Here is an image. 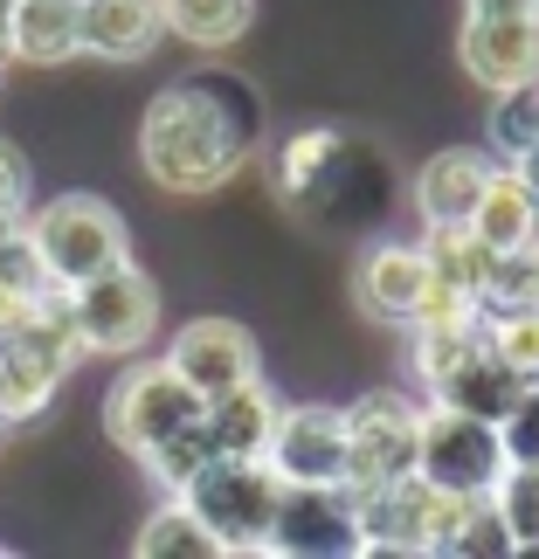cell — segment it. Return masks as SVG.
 Here are the masks:
<instances>
[{
    "label": "cell",
    "mask_w": 539,
    "mask_h": 559,
    "mask_svg": "<svg viewBox=\"0 0 539 559\" xmlns=\"http://www.w3.org/2000/svg\"><path fill=\"white\" fill-rule=\"evenodd\" d=\"M491 255H499V249H484V235L470 228V222H429L422 228V263H429V276L449 284V290H464L470 305H478V290H484Z\"/></svg>",
    "instance_id": "21"
},
{
    "label": "cell",
    "mask_w": 539,
    "mask_h": 559,
    "mask_svg": "<svg viewBox=\"0 0 539 559\" xmlns=\"http://www.w3.org/2000/svg\"><path fill=\"white\" fill-rule=\"evenodd\" d=\"M166 367H174L201 401H214V394H229V386L256 380V338L235 325V318H194V325L174 332Z\"/></svg>",
    "instance_id": "12"
},
{
    "label": "cell",
    "mask_w": 539,
    "mask_h": 559,
    "mask_svg": "<svg viewBox=\"0 0 539 559\" xmlns=\"http://www.w3.org/2000/svg\"><path fill=\"white\" fill-rule=\"evenodd\" d=\"M505 469V442H499V421L484 415H464V407H422V449H415V477H429L436 490H478L491 498Z\"/></svg>",
    "instance_id": "7"
},
{
    "label": "cell",
    "mask_w": 539,
    "mask_h": 559,
    "mask_svg": "<svg viewBox=\"0 0 539 559\" xmlns=\"http://www.w3.org/2000/svg\"><path fill=\"white\" fill-rule=\"evenodd\" d=\"M484 145H491L499 159H519L526 145H539V83H512V91H491Z\"/></svg>",
    "instance_id": "27"
},
{
    "label": "cell",
    "mask_w": 539,
    "mask_h": 559,
    "mask_svg": "<svg viewBox=\"0 0 539 559\" xmlns=\"http://www.w3.org/2000/svg\"><path fill=\"white\" fill-rule=\"evenodd\" d=\"M353 166H360V145L339 132V124H312V132H291L277 145L270 174H277V193H284L291 207H326L332 193L347 187Z\"/></svg>",
    "instance_id": "13"
},
{
    "label": "cell",
    "mask_w": 539,
    "mask_h": 559,
    "mask_svg": "<svg viewBox=\"0 0 539 559\" xmlns=\"http://www.w3.org/2000/svg\"><path fill=\"white\" fill-rule=\"evenodd\" d=\"M263 463L284 484H347V415L339 407H277Z\"/></svg>",
    "instance_id": "10"
},
{
    "label": "cell",
    "mask_w": 539,
    "mask_h": 559,
    "mask_svg": "<svg viewBox=\"0 0 539 559\" xmlns=\"http://www.w3.org/2000/svg\"><path fill=\"white\" fill-rule=\"evenodd\" d=\"M457 56L478 91L539 83V14H464Z\"/></svg>",
    "instance_id": "11"
},
{
    "label": "cell",
    "mask_w": 539,
    "mask_h": 559,
    "mask_svg": "<svg viewBox=\"0 0 539 559\" xmlns=\"http://www.w3.org/2000/svg\"><path fill=\"white\" fill-rule=\"evenodd\" d=\"M0 428H8V421H0Z\"/></svg>",
    "instance_id": "37"
},
{
    "label": "cell",
    "mask_w": 539,
    "mask_h": 559,
    "mask_svg": "<svg viewBox=\"0 0 539 559\" xmlns=\"http://www.w3.org/2000/svg\"><path fill=\"white\" fill-rule=\"evenodd\" d=\"M28 242H35V255H42V270H49L56 290H77V284H91V276L118 270L125 255H132L125 214L112 201H97V193H62V201H42L28 214Z\"/></svg>",
    "instance_id": "2"
},
{
    "label": "cell",
    "mask_w": 539,
    "mask_h": 559,
    "mask_svg": "<svg viewBox=\"0 0 539 559\" xmlns=\"http://www.w3.org/2000/svg\"><path fill=\"white\" fill-rule=\"evenodd\" d=\"M464 222L484 235V249H519V242H532V228H539V201L526 193V180L499 159V166H491V180L478 187V201H470Z\"/></svg>",
    "instance_id": "19"
},
{
    "label": "cell",
    "mask_w": 539,
    "mask_h": 559,
    "mask_svg": "<svg viewBox=\"0 0 539 559\" xmlns=\"http://www.w3.org/2000/svg\"><path fill=\"white\" fill-rule=\"evenodd\" d=\"M83 56V0H8V62L56 70Z\"/></svg>",
    "instance_id": "14"
},
{
    "label": "cell",
    "mask_w": 539,
    "mask_h": 559,
    "mask_svg": "<svg viewBox=\"0 0 539 559\" xmlns=\"http://www.w3.org/2000/svg\"><path fill=\"white\" fill-rule=\"evenodd\" d=\"M532 249H539V228H532Z\"/></svg>",
    "instance_id": "35"
},
{
    "label": "cell",
    "mask_w": 539,
    "mask_h": 559,
    "mask_svg": "<svg viewBox=\"0 0 539 559\" xmlns=\"http://www.w3.org/2000/svg\"><path fill=\"white\" fill-rule=\"evenodd\" d=\"M499 442H505V463H539V380L512 394V407L499 415Z\"/></svg>",
    "instance_id": "30"
},
{
    "label": "cell",
    "mask_w": 539,
    "mask_h": 559,
    "mask_svg": "<svg viewBox=\"0 0 539 559\" xmlns=\"http://www.w3.org/2000/svg\"><path fill=\"white\" fill-rule=\"evenodd\" d=\"M484 180H491V159L470 153V145H449V153L422 159V174H415V207H422V222H464Z\"/></svg>",
    "instance_id": "20"
},
{
    "label": "cell",
    "mask_w": 539,
    "mask_h": 559,
    "mask_svg": "<svg viewBox=\"0 0 539 559\" xmlns=\"http://www.w3.org/2000/svg\"><path fill=\"white\" fill-rule=\"evenodd\" d=\"M139 463H145V477H153L160 490H180V484H187L201 463H214V449H208V428H201V421H194V428H180V436H166L160 449H145Z\"/></svg>",
    "instance_id": "28"
},
{
    "label": "cell",
    "mask_w": 539,
    "mask_h": 559,
    "mask_svg": "<svg viewBox=\"0 0 539 559\" xmlns=\"http://www.w3.org/2000/svg\"><path fill=\"white\" fill-rule=\"evenodd\" d=\"M256 21V0H166V35H180L187 49H229Z\"/></svg>",
    "instance_id": "23"
},
{
    "label": "cell",
    "mask_w": 539,
    "mask_h": 559,
    "mask_svg": "<svg viewBox=\"0 0 539 559\" xmlns=\"http://www.w3.org/2000/svg\"><path fill=\"white\" fill-rule=\"evenodd\" d=\"M415 332V373H422V386L429 380H443L457 359H470L491 338V325H484V311H464V318H436V325H408Z\"/></svg>",
    "instance_id": "26"
},
{
    "label": "cell",
    "mask_w": 539,
    "mask_h": 559,
    "mask_svg": "<svg viewBox=\"0 0 539 559\" xmlns=\"http://www.w3.org/2000/svg\"><path fill=\"white\" fill-rule=\"evenodd\" d=\"M70 318H77L83 353L132 359V353H145V338L160 332V284L125 255L118 270H104V276L70 290Z\"/></svg>",
    "instance_id": "4"
},
{
    "label": "cell",
    "mask_w": 539,
    "mask_h": 559,
    "mask_svg": "<svg viewBox=\"0 0 539 559\" xmlns=\"http://www.w3.org/2000/svg\"><path fill=\"white\" fill-rule=\"evenodd\" d=\"M180 498L194 504V519L222 539V552H263L277 498H284V477H277L263 456H214L180 484Z\"/></svg>",
    "instance_id": "3"
},
{
    "label": "cell",
    "mask_w": 539,
    "mask_h": 559,
    "mask_svg": "<svg viewBox=\"0 0 539 559\" xmlns=\"http://www.w3.org/2000/svg\"><path fill=\"white\" fill-rule=\"evenodd\" d=\"M436 504L443 490L429 477H395V484H374L353 498V525H360V559H422L429 552V532H436Z\"/></svg>",
    "instance_id": "9"
},
{
    "label": "cell",
    "mask_w": 539,
    "mask_h": 559,
    "mask_svg": "<svg viewBox=\"0 0 539 559\" xmlns=\"http://www.w3.org/2000/svg\"><path fill=\"white\" fill-rule=\"evenodd\" d=\"M505 166H512V174L526 180V193L539 201V145H526V153H519V159H505Z\"/></svg>",
    "instance_id": "33"
},
{
    "label": "cell",
    "mask_w": 539,
    "mask_h": 559,
    "mask_svg": "<svg viewBox=\"0 0 539 559\" xmlns=\"http://www.w3.org/2000/svg\"><path fill=\"white\" fill-rule=\"evenodd\" d=\"M21 214H28V159L0 139V222H21Z\"/></svg>",
    "instance_id": "31"
},
{
    "label": "cell",
    "mask_w": 539,
    "mask_h": 559,
    "mask_svg": "<svg viewBox=\"0 0 539 559\" xmlns=\"http://www.w3.org/2000/svg\"><path fill=\"white\" fill-rule=\"evenodd\" d=\"M539 305V249H499L484 270V290H478V311L484 318H512V311H532Z\"/></svg>",
    "instance_id": "25"
},
{
    "label": "cell",
    "mask_w": 539,
    "mask_h": 559,
    "mask_svg": "<svg viewBox=\"0 0 539 559\" xmlns=\"http://www.w3.org/2000/svg\"><path fill=\"white\" fill-rule=\"evenodd\" d=\"M166 41V0H83V56L139 62Z\"/></svg>",
    "instance_id": "15"
},
{
    "label": "cell",
    "mask_w": 539,
    "mask_h": 559,
    "mask_svg": "<svg viewBox=\"0 0 539 559\" xmlns=\"http://www.w3.org/2000/svg\"><path fill=\"white\" fill-rule=\"evenodd\" d=\"M263 552H277V559H339V552H360L353 490L347 484H284Z\"/></svg>",
    "instance_id": "8"
},
{
    "label": "cell",
    "mask_w": 539,
    "mask_h": 559,
    "mask_svg": "<svg viewBox=\"0 0 539 559\" xmlns=\"http://www.w3.org/2000/svg\"><path fill=\"white\" fill-rule=\"evenodd\" d=\"M422 290H429L422 242H380V249H366V263H360V305L374 311V318L408 325V311H415Z\"/></svg>",
    "instance_id": "17"
},
{
    "label": "cell",
    "mask_w": 539,
    "mask_h": 559,
    "mask_svg": "<svg viewBox=\"0 0 539 559\" xmlns=\"http://www.w3.org/2000/svg\"><path fill=\"white\" fill-rule=\"evenodd\" d=\"M0 552H8V546H0Z\"/></svg>",
    "instance_id": "36"
},
{
    "label": "cell",
    "mask_w": 539,
    "mask_h": 559,
    "mask_svg": "<svg viewBox=\"0 0 539 559\" xmlns=\"http://www.w3.org/2000/svg\"><path fill=\"white\" fill-rule=\"evenodd\" d=\"M347 415V490L374 484H395L415 469V449H422V401L395 394V386H380V394H360L353 407H339Z\"/></svg>",
    "instance_id": "6"
},
{
    "label": "cell",
    "mask_w": 539,
    "mask_h": 559,
    "mask_svg": "<svg viewBox=\"0 0 539 559\" xmlns=\"http://www.w3.org/2000/svg\"><path fill=\"white\" fill-rule=\"evenodd\" d=\"M0 70H8V0H0Z\"/></svg>",
    "instance_id": "34"
},
{
    "label": "cell",
    "mask_w": 539,
    "mask_h": 559,
    "mask_svg": "<svg viewBox=\"0 0 539 559\" xmlns=\"http://www.w3.org/2000/svg\"><path fill=\"white\" fill-rule=\"evenodd\" d=\"M277 401L263 380H243L229 394H214L201 407V428H208V449L214 456H263L270 449V428H277Z\"/></svg>",
    "instance_id": "16"
},
{
    "label": "cell",
    "mask_w": 539,
    "mask_h": 559,
    "mask_svg": "<svg viewBox=\"0 0 539 559\" xmlns=\"http://www.w3.org/2000/svg\"><path fill=\"white\" fill-rule=\"evenodd\" d=\"M132 552H139V559H222V539H214V532L194 519V504L180 498V490H166V504L139 525Z\"/></svg>",
    "instance_id": "22"
},
{
    "label": "cell",
    "mask_w": 539,
    "mask_h": 559,
    "mask_svg": "<svg viewBox=\"0 0 539 559\" xmlns=\"http://www.w3.org/2000/svg\"><path fill=\"white\" fill-rule=\"evenodd\" d=\"M263 145V97L235 70H194L145 104L139 118V166L160 193L201 201L229 187Z\"/></svg>",
    "instance_id": "1"
},
{
    "label": "cell",
    "mask_w": 539,
    "mask_h": 559,
    "mask_svg": "<svg viewBox=\"0 0 539 559\" xmlns=\"http://www.w3.org/2000/svg\"><path fill=\"white\" fill-rule=\"evenodd\" d=\"M519 373L505 367L499 353H491V338L470 359H457V367H449L443 380H429V401L436 407H464V415H484V421H499L505 407H512V394H519Z\"/></svg>",
    "instance_id": "18"
},
{
    "label": "cell",
    "mask_w": 539,
    "mask_h": 559,
    "mask_svg": "<svg viewBox=\"0 0 539 559\" xmlns=\"http://www.w3.org/2000/svg\"><path fill=\"white\" fill-rule=\"evenodd\" d=\"M491 511L505 525V552L539 559V463H505L491 484Z\"/></svg>",
    "instance_id": "24"
},
{
    "label": "cell",
    "mask_w": 539,
    "mask_h": 559,
    "mask_svg": "<svg viewBox=\"0 0 539 559\" xmlns=\"http://www.w3.org/2000/svg\"><path fill=\"white\" fill-rule=\"evenodd\" d=\"M464 14H539V0H464Z\"/></svg>",
    "instance_id": "32"
},
{
    "label": "cell",
    "mask_w": 539,
    "mask_h": 559,
    "mask_svg": "<svg viewBox=\"0 0 539 559\" xmlns=\"http://www.w3.org/2000/svg\"><path fill=\"white\" fill-rule=\"evenodd\" d=\"M201 394L166 367V359H139V367H125L112 380V394H104V428H112V442L125 456H145V449H160L166 436H180V428L201 421Z\"/></svg>",
    "instance_id": "5"
},
{
    "label": "cell",
    "mask_w": 539,
    "mask_h": 559,
    "mask_svg": "<svg viewBox=\"0 0 539 559\" xmlns=\"http://www.w3.org/2000/svg\"><path fill=\"white\" fill-rule=\"evenodd\" d=\"M484 325H491V353H499L519 380H539V305L512 311V318H484Z\"/></svg>",
    "instance_id": "29"
}]
</instances>
